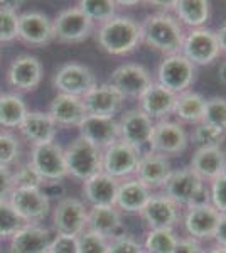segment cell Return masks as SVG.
Returning <instances> with one entry per match:
<instances>
[{"label":"cell","mask_w":226,"mask_h":253,"mask_svg":"<svg viewBox=\"0 0 226 253\" xmlns=\"http://www.w3.org/2000/svg\"><path fill=\"white\" fill-rule=\"evenodd\" d=\"M142 44L164 56L179 54L186 29L171 12H152L140 20Z\"/></svg>","instance_id":"obj_1"},{"label":"cell","mask_w":226,"mask_h":253,"mask_svg":"<svg viewBox=\"0 0 226 253\" xmlns=\"http://www.w3.org/2000/svg\"><path fill=\"white\" fill-rule=\"evenodd\" d=\"M96 42L110 56H129L142 46L140 20L117 14L96 29Z\"/></svg>","instance_id":"obj_2"},{"label":"cell","mask_w":226,"mask_h":253,"mask_svg":"<svg viewBox=\"0 0 226 253\" xmlns=\"http://www.w3.org/2000/svg\"><path fill=\"white\" fill-rule=\"evenodd\" d=\"M162 193L172 199L181 210L209 201L208 184L191 167H181V169L172 170V174L162 187Z\"/></svg>","instance_id":"obj_3"},{"label":"cell","mask_w":226,"mask_h":253,"mask_svg":"<svg viewBox=\"0 0 226 253\" xmlns=\"http://www.w3.org/2000/svg\"><path fill=\"white\" fill-rule=\"evenodd\" d=\"M198 80V68L182 54L164 56L155 71L154 81L160 86L169 89L174 95L192 89V84Z\"/></svg>","instance_id":"obj_4"},{"label":"cell","mask_w":226,"mask_h":253,"mask_svg":"<svg viewBox=\"0 0 226 253\" xmlns=\"http://www.w3.org/2000/svg\"><path fill=\"white\" fill-rule=\"evenodd\" d=\"M64 161H66L68 175L85 182L91 175L101 172L103 150L78 135L64 149Z\"/></svg>","instance_id":"obj_5"},{"label":"cell","mask_w":226,"mask_h":253,"mask_svg":"<svg viewBox=\"0 0 226 253\" xmlns=\"http://www.w3.org/2000/svg\"><path fill=\"white\" fill-rule=\"evenodd\" d=\"M181 54L191 61L196 68L211 66L221 56V49L216 39V32L209 27L186 31L181 47Z\"/></svg>","instance_id":"obj_6"},{"label":"cell","mask_w":226,"mask_h":253,"mask_svg":"<svg viewBox=\"0 0 226 253\" xmlns=\"http://www.w3.org/2000/svg\"><path fill=\"white\" fill-rule=\"evenodd\" d=\"M187 147L189 132L182 124L176 122L174 118H166V120L155 122L150 144L147 150L157 152L166 157H174L186 152Z\"/></svg>","instance_id":"obj_7"},{"label":"cell","mask_w":226,"mask_h":253,"mask_svg":"<svg viewBox=\"0 0 226 253\" xmlns=\"http://www.w3.org/2000/svg\"><path fill=\"white\" fill-rule=\"evenodd\" d=\"M220 216V211L209 201L184 208L181 213V226L186 233L184 236L198 240L201 243L213 240Z\"/></svg>","instance_id":"obj_8"},{"label":"cell","mask_w":226,"mask_h":253,"mask_svg":"<svg viewBox=\"0 0 226 253\" xmlns=\"http://www.w3.org/2000/svg\"><path fill=\"white\" fill-rule=\"evenodd\" d=\"M93 22L81 12L78 5L61 10L52 19V36L59 42H83L91 36Z\"/></svg>","instance_id":"obj_9"},{"label":"cell","mask_w":226,"mask_h":253,"mask_svg":"<svg viewBox=\"0 0 226 253\" xmlns=\"http://www.w3.org/2000/svg\"><path fill=\"white\" fill-rule=\"evenodd\" d=\"M140 156H142V150L118 140L103 150L101 170L105 174H108L110 177L117 179V181L134 177Z\"/></svg>","instance_id":"obj_10"},{"label":"cell","mask_w":226,"mask_h":253,"mask_svg":"<svg viewBox=\"0 0 226 253\" xmlns=\"http://www.w3.org/2000/svg\"><path fill=\"white\" fill-rule=\"evenodd\" d=\"M108 83L113 84L125 100L127 98L138 100L143 91L154 83V76L143 64L125 63L113 69Z\"/></svg>","instance_id":"obj_11"},{"label":"cell","mask_w":226,"mask_h":253,"mask_svg":"<svg viewBox=\"0 0 226 253\" xmlns=\"http://www.w3.org/2000/svg\"><path fill=\"white\" fill-rule=\"evenodd\" d=\"M29 162L44 179V182H59L64 177H68L64 149L56 142L34 145L31 150V161Z\"/></svg>","instance_id":"obj_12"},{"label":"cell","mask_w":226,"mask_h":253,"mask_svg":"<svg viewBox=\"0 0 226 253\" xmlns=\"http://www.w3.org/2000/svg\"><path fill=\"white\" fill-rule=\"evenodd\" d=\"M88 208L76 198H61L52 211V226L56 235L80 236L86 231Z\"/></svg>","instance_id":"obj_13"},{"label":"cell","mask_w":226,"mask_h":253,"mask_svg":"<svg viewBox=\"0 0 226 253\" xmlns=\"http://www.w3.org/2000/svg\"><path fill=\"white\" fill-rule=\"evenodd\" d=\"M154 125L155 122L147 117L140 108L125 110L118 118L120 140L143 152V149H149Z\"/></svg>","instance_id":"obj_14"},{"label":"cell","mask_w":226,"mask_h":253,"mask_svg":"<svg viewBox=\"0 0 226 253\" xmlns=\"http://www.w3.org/2000/svg\"><path fill=\"white\" fill-rule=\"evenodd\" d=\"M9 203L26 224H38L51 211V199L43 189H14Z\"/></svg>","instance_id":"obj_15"},{"label":"cell","mask_w":226,"mask_h":253,"mask_svg":"<svg viewBox=\"0 0 226 253\" xmlns=\"http://www.w3.org/2000/svg\"><path fill=\"white\" fill-rule=\"evenodd\" d=\"M52 84L63 95L83 98L96 84V76L85 64L68 63L57 69Z\"/></svg>","instance_id":"obj_16"},{"label":"cell","mask_w":226,"mask_h":253,"mask_svg":"<svg viewBox=\"0 0 226 253\" xmlns=\"http://www.w3.org/2000/svg\"><path fill=\"white\" fill-rule=\"evenodd\" d=\"M181 213L182 210L172 199L167 198L162 191H157L152 193L138 216L147 224V230H154V228H176L181 223Z\"/></svg>","instance_id":"obj_17"},{"label":"cell","mask_w":226,"mask_h":253,"mask_svg":"<svg viewBox=\"0 0 226 253\" xmlns=\"http://www.w3.org/2000/svg\"><path fill=\"white\" fill-rule=\"evenodd\" d=\"M81 100H83L86 115L113 118H117L125 103V98L110 83H96Z\"/></svg>","instance_id":"obj_18"},{"label":"cell","mask_w":226,"mask_h":253,"mask_svg":"<svg viewBox=\"0 0 226 253\" xmlns=\"http://www.w3.org/2000/svg\"><path fill=\"white\" fill-rule=\"evenodd\" d=\"M43 63L31 54H20L7 69V81L19 91H34L43 81Z\"/></svg>","instance_id":"obj_19"},{"label":"cell","mask_w":226,"mask_h":253,"mask_svg":"<svg viewBox=\"0 0 226 253\" xmlns=\"http://www.w3.org/2000/svg\"><path fill=\"white\" fill-rule=\"evenodd\" d=\"M172 170H174V167H172L169 157L160 156L152 150H143L140 159H138L135 177L140 179L154 193H157V191H162Z\"/></svg>","instance_id":"obj_20"},{"label":"cell","mask_w":226,"mask_h":253,"mask_svg":"<svg viewBox=\"0 0 226 253\" xmlns=\"http://www.w3.org/2000/svg\"><path fill=\"white\" fill-rule=\"evenodd\" d=\"M80 137L88 140L98 149L105 150L115 142L120 140V132H118V118L113 117H96L86 115L80 125Z\"/></svg>","instance_id":"obj_21"},{"label":"cell","mask_w":226,"mask_h":253,"mask_svg":"<svg viewBox=\"0 0 226 253\" xmlns=\"http://www.w3.org/2000/svg\"><path fill=\"white\" fill-rule=\"evenodd\" d=\"M19 39L34 47L47 46L54 41L52 20L38 10L22 12L19 14Z\"/></svg>","instance_id":"obj_22"},{"label":"cell","mask_w":226,"mask_h":253,"mask_svg":"<svg viewBox=\"0 0 226 253\" xmlns=\"http://www.w3.org/2000/svg\"><path fill=\"white\" fill-rule=\"evenodd\" d=\"M154 191L149 186H145L140 179L129 177L118 182L117 199H115V208L120 213L127 214H138L150 199Z\"/></svg>","instance_id":"obj_23"},{"label":"cell","mask_w":226,"mask_h":253,"mask_svg":"<svg viewBox=\"0 0 226 253\" xmlns=\"http://www.w3.org/2000/svg\"><path fill=\"white\" fill-rule=\"evenodd\" d=\"M86 230L113 240L127 233L122 213L115 206H90Z\"/></svg>","instance_id":"obj_24"},{"label":"cell","mask_w":226,"mask_h":253,"mask_svg":"<svg viewBox=\"0 0 226 253\" xmlns=\"http://www.w3.org/2000/svg\"><path fill=\"white\" fill-rule=\"evenodd\" d=\"M192 170L203 179L206 184L226 172V150L223 147H201L191 156Z\"/></svg>","instance_id":"obj_25"},{"label":"cell","mask_w":226,"mask_h":253,"mask_svg":"<svg viewBox=\"0 0 226 253\" xmlns=\"http://www.w3.org/2000/svg\"><path fill=\"white\" fill-rule=\"evenodd\" d=\"M211 2L209 0H172L171 14L179 20L186 31L206 27L211 19Z\"/></svg>","instance_id":"obj_26"},{"label":"cell","mask_w":226,"mask_h":253,"mask_svg":"<svg viewBox=\"0 0 226 253\" xmlns=\"http://www.w3.org/2000/svg\"><path fill=\"white\" fill-rule=\"evenodd\" d=\"M174 103H176L174 93H171L169 89L160 86L155 81L143 91V95L138 98V108H140L147 117H150L154 122L171 118L172 110H174Z\"/></svg>","instance_id":"obj_27"},{"label":"cell","mask_w":226,"mask_h":253,"mask_svg":"<svg viewBox=\"0 0 226 253\" xmlns=\"http://www.w3.org/2000/svg\"><path fill=\"white\" fill-rule=\"evenodd\" d=\"M19 132L27 142L34 145H43L54 142L57 133V125L47 112H27L22 124L19 125Z\"/></svg>","instance_id":"obj_28"},{"label":"cell","mask_w":226,"mask_h":253,"mask_svg":"<svg viewBox=\"0 0 226 253\" xmlns=\"http://www.w3.org/2000/svg\"><path fill=\"white\" fill-rule=\"evenodd\" d=\"M52 236L54 235L47 228L39 224H26L10 238L9 253H46Z\"/></svg>","instance_id":"obj_29"},{"label":"cell","mask_w":226,"mask_h":253,"mask_svg":"<svg viewBox=\"0 0 226 253\" xmlns=\"http://www.w3.org/2000/svg\"><path fill=\"white\" fill-rule=\"evenodd\" d=\"M117 179L110 177L103 170L91 175L83 182V196L90 206H115L118 189Z\"/></svg>","instance_id":"obj_30"},{"label":"cell","mask_w":226,"mask_h":253,"mask_svg":"<svg viewBox=\"0 0 226 253\" xmlns=\"http://www.w3.org/2000/svg\"><path fill=\"white\" fill-rule=\"evenodd\" d=\"M47 113L56 122L57 126L63 125V126H76V128L86 117L83 100L78 96L63 95V93H57L52 98Z\"/></svg>","instance_id":"obj_31"},{"label":"cell","mask_w":226,"mask_h":253,"mask_svg":"<svg viewBox=\"0 0 226 253\" xmlns=\"http://www.w3.org/2000/svg\"><path fill=\"white\" fill-rule=\"evenodd\" d=\"M204 105H206V98L194 89H187L184 93L176 95L174 110H172V117L176 122L186 125H198L203 122L204 117Z\"/></svg>","instance_id":"obj_32"},{"label":"cell","mask_w":226,"mask_h":253,"mask_svg":"<svg viewBox=\"0 0 226 253\" xmlns=\"http://www.w3.org/2000/svg\"><path fill=\"white\" fill-rule=\"evenodd\" d=\"M27 107L22 96L14 93L0 95V126L3 128H19L24 117L27 115Z\"/></svg>","instance_id":"obj_33"},{"label":"cell","mask_w":226,"mask_h":253,"mask_svg":"<svg viewBox=\"0 0 226 253\" xmlns=\"http://www.w3.org/2000/svg\"><path fill=\"white\" fill-rule=\"evenodd\" d=\"M179 242L176 228H154L147 230L143 236V252L145 253H172Z\"/></svg>","instance_id":"obj_34"},{"label":"cell","mask_w":226,"mask_h":253,"mask_svg":"<svg viewBox=\"0 0 226 253\" xmlns=\"http://www.w3.org/2000/svg\"><path fill=\"white\" fill-rule=\"evenodd\" d=\"M78 7L91 22L100 24L108 22L117 15V2L115 0H80Z\"/></svg>","instance_id":"obj_35"},{"label":"cell","mask_w":226,"mask_h":253,"mask_svg":"<svg viewBox=\"0 0 226 253\" xmlns=\"http://www.w3.org/2000/svg\"><path fill=\"white\" fill-rule=\"evenodd\" d=\"M225 140L226 132L206 124V122L194 125L191 132H189V144L196 145V149H201V147H221Z\"/></svg>","instance_id":"obj_36"},{"label":"cell","mask_w":226,"mask_h":253,"mask_svg":"<svg viewBox=\"0 0 226 253\" xmlns=\"http://www.w3.org/2000/svg\"><path fill=\"white\" fill-rule=\"evenodd\" d=\"M203 122H206V124L226 132V98L225 96L216 95V96L206 98Z\"/></svg>","instance_id":"obj_37"},{"label":"cell","mask_w":226,"mask_h":253,"mask_svg":"<svg viewBox=\"0 0 226 253\" xmlns=\"http://www.w3.org/2000/svg\"><path fill=\"white\" fill-rule=\"evenodd\" d=\"M12 182H14V189H43L44 186V179L32 167L31 162L19 166L12 172Z\"/></svg>","instance_id":"obj_38"},{"label":"cell","mask_w":226,"mask_h":253,"mask_svg":"<svg viewBox=\"0 0 226 253\" xmlns=\"http://www.w3.org/2000/svg\"><path fill=\"white\" fill-rule=\"evenodd\" d=\"M24 226H26V223L14 211L9 199L0 201V238H12Z\"/></svg>","instance_id":"obj_39"},{"label":"cell","mask_w":226,"mask_h":253,"mask_svg":"<svg viewBox=\"0 0 226 253\" xmlns=\"http://www.w3.org/2000/svg\"><path fill=\"white\" fill-rule=\"evenodd\" d=\"M20 144L19 138L10 132H0V166L10 167L19 161Z\"/></svg>","instance_id":"obj_40"},{"label":"cell","mask_w":226,"mask_h":253,"mask_svg":"<svg viewBox=\"0 0 226 253\" xmlns=\"http://www.w3.org/2000/svg\"><path fill=\"white\" fill-rule=\"evenodd\" d=\"M110 240L86 230L78 236V253H108Z\"/></svg>","instance_id":"obj_41"},{"label":"cell","mask_w":226,"mask_h":253,"mask_svg":"<svg viewBox=\"0 0 226 253\" xmlns=\"http://www.w3.org/2000/svg\"><path fill=\"white\" fill-rule=\"evenodd\" d=\"M19 39V14L0 9V42Z\"/></svg>","instance_id":"obj_42"},{"label":"cell","mask_w":226,"mask_h":253,"mask_svg":"<svg viewBox=\"0 0 226 253\" xmlns=\"http://www.w3.org/2000/svg\"><path fill=\"white\" fill-rule=\"evenodd\" d=\"M208 199L220 214H226V172L208 184Z\"/></svg>","instance_id":"obj_43"},{"label":"cell","mask_w":226,"mask_h":253,"mask_svg":"<svg viewBox=\"0 0 226 253\" xmlns=\"http://www.w3.org/2000/svg\"><path fill=\"white\" fill-rule=\"evenodd\" d=\"M108 253H143V247L137 238L125 233L110 240Z\"/></svg>","instance_id":"obj_44"},{"label":"cell","mask_w":226,"mask_h":253,"mask_svg":"<svg viewBox=\"0 0 226 253\" xmlns=\"http://www.w3.org/2000/svg\"><path fill=\"white\" fill-rule=\"evenodd\" d=\"M47 253H78V236L54 235Z\"/></svg>","instance_id":"obj_45"},{"label":"cell","mask_w":226,"mask_h":253,"mask_svg":"<svg viewBox=\"0 0 226 253\" xmlns=\"http://www.w3.org/2000/svg\"><path fill=\"white\" fill-rule=\"evenodd\" d=\"M204 252H206V248L198 240H192L189 236H179V242L172 253H204Z\"/></svg>","instance_id":"obj_46"},{"label":"cell","mask_w":226,"mask_h":253,"mask_svg":"<svg viewBox=\"0 0 226 253\" xmlns=\"http://www.w3.org/2000/svg\"><path fill=\"white\" fill-rule=\"evenodd\" d=\"M14 191L10 167L0 166V201H7L10 193Z\"/></svg>","instance_id":"obj_47"},{"label":"cell","mask_w":226,"mask_h":253,"mask_svg":"<svg viewBox=\"0 0 226 253\" xmlns=\"http://www.w3.org/2000/svg\"><path fill=\"white\" fill-rule=\"evenodd\" d=\"M213 242L218 247L226 248V214H221L220 219H218L215 235H213Z\"/></svg>","instance_id":"obj_48"},{"label":"cell","mask_w":226,"mask_h":253,"mask_svg":"<svg viewBox=\"0 0 226 253\" xmlns=\"http://www.w3.org/2000/svg\"><path fill=\"white\" fill-rule=\"evenodd\" d=\"M216 39H218V44H220V49H221V54H226V22L223 26H220V29H216Z\"/></svg>","instance_id":"obj_49"},{"label":"cell","mask_w":226,"mask_h":253,"mask_svg":"<svg viewBox=\"0 0 226 253\" xmlns=\"http://www.w3.org/2000/svg\"><path fill=\"white\" fill-rule=\"evenodd\" d=\"M22 7V2H9V0H0V9L3 10H9V12H15L17 14V10Z\"/></svg>","instance_id":"obj_50"},{"label":"cell","mask_w":226,"mask_h":253,"mask_svg":"<svg viewBox=\"0 0 226 253\" xmlns=\"http://www.w3.org/2000/svg\"><path fill=\"white\" fill-rule=\"evenodd\" d=\"M218 80L223 84H226V61H223L220 64V68H218Z\"/></svg>","instance_id":"obj_51"},{"label":"cell","mask_w":226,"mask_h":253,"mask_svg":"<svg viewBox=\"0 0 226 253\" xmlns=\"http://www.w3.org/2000/svg\"><path fill=\"white\" fill-rule=\"evenodd\" d=\"M204 253H226V248L218 247V245H213V247L206 248V252H204Z\"/></svg>","instance_id":"obj_52"},{"label":"cell","mask_w":226,"mask_h":253,"mask_svg":"<svg viewBox=\"0 0 226 253\" xmlns=\"http://www.w3.org/2000/svg\"><path fill=\"white\" fill-rule=\"evenodd\" d=\"M143 253H145V252H143Z\"/></svg>","instance_id":"obj_53"},{"label":"cell","mask_w":226,"mask_h":253,"mask_svg":"<svg viewBox=\"0 0 226 253\" xmlns=\"http://www.w3.org/2000/svg\"><path fill=\"white\" fill-rule=\"evenodd\" d=\"M46 253H47V252H46Z\"/></svg>","instance_id":"obj_54"}]
</instances>
